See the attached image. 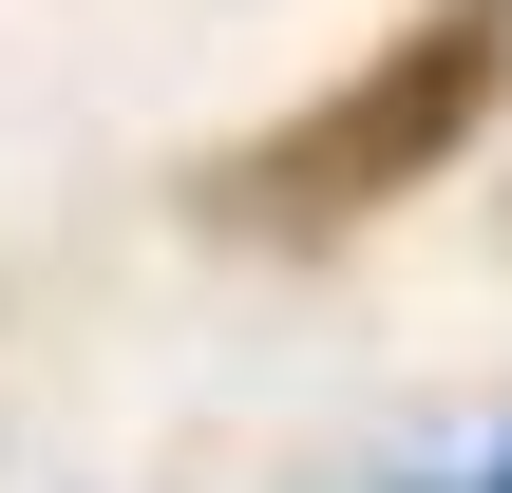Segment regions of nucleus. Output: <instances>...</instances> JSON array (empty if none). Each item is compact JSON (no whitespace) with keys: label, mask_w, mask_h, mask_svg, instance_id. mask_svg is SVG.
Segmentation results:
<instances>
[{"label":"nucleus","mask_w":512,"mask_h":493,"mask_svg":"<svg viewBox=\"0 0 512 493\" xmlns=\"http://www.w3.org/2000/svg\"><path fill=\"white\" fill-rule=\"evenodd\" d=\"M494 95H512V0H418L323 114H285V133L228 152L209 190H228V228H361V209L437 190V171L494 133Z\"/></svg>","instance_id":"f257e3e1"},{"label":"nucleus","mask_w":512,"mask_h":493,"mask_svg":"<svg viewBox=\"0 0 512 493\" xmlns=\"http://www.w3.org/2000/svg\"><path fill=\"white\" fill-rule=\"evenodd\" d=\"M456 493H512V437H494V456H475V475H456Z\"/></svg>","instance_id":"f03ea898"}]
</instances>
